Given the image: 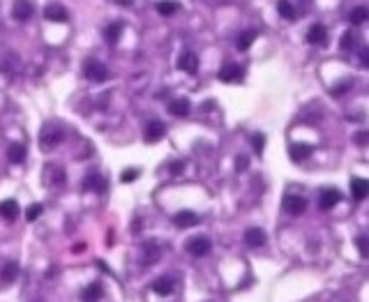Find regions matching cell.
Wrapping results in <instances>:
<instances>
[{"label":"cell","mask_w":369,"mask_h":302,"mask_svg":"<svg viewBox=\"0 0 369 302\" xmlns=\"http://www.w3.org/2000/svg\"><path fill=\"white\" fill-rule=\"evenodd\" d=\"M60 141H63V129L58 125H46L44 129H42V136H40L42 150H53Z\"/></svg>","instance_id":"cell-1"},{"label":"cell","mask_w":369,"mask_h":302,"mask_svg":"<svg viewBox=\"0 0 369 302\" xmlns=\"http://www.w3.org/2000/svg\"><path fill=\"white\" fill-rule=\"evenodd\" d=\"M210 249H212V242L208 238H203V235H196V238H192L187 242V251L192 254V256H196V258L205 256V254H210Z\"/></svg>","instance_id":"cell-2"},{"label":"cell","mask_w":369,"mask_h":302,"mask_svg":"<svg viewBox=\"0 0 369 302\" xmlns=\"http://www.w3.org/2000/svg\"><path fill=\"white\" fill-rule=\"evenodd\" d=\"M83 72H85V76H88L90 81H106V76H108L106 65L97 63V60H85Z\"/></svg>","instance_id":"cell-3"},{"label":"cell","mask_w":369,"mask_h":302,"mask_svg":"<svg viewBox=\"0 0 369 302\" xmlns=\"http://www.w3.org/2000/svg\"><path fill=\"white\" fill-rule=\"evenodd\" d=\"M178 69H180V72H187V74H196V72H199V56L194 51H185L178 58Z\"/></svg>","instance_id":"cell-4"},{"label":"cell","mask_w":369,"mask_h":302,"mask_svg":"<svg viewBox=\"0 0 369 302\" xmlns=\"http://www.w3.org/2000/svg\"><path fill=\"white\" fill-rule=\"evenodd\" d=\"M199 222H201V217L196 215V212H192V210H180V212H176V217H173V224H176L178 228H192Z\"/></svg>","instance_id":"cell-5"},{"label":"cell","mask_w":369,"mask_h":302,"mask_svg":"<svg viewBox=\"0 0 369 302\" xmlns=\"http://www.w3.org/2000/svg\"><path fill=\"white\" fill-rule=\"evenodd\" d=\"M33 0H14V12H12V17L17 19V21H28L33 17Z\"/></svg>","instance_id":"cell-6"},{"label":"cell","mask_w":369,"mask_h":302,"mask_svg":"<svg viewBox=\"0 0 369 302\" xmlns=\"http://www.w3.org/2000/svg\"><path fill=\"white\" fill-rule=\"evenodd\" d=\"M240 76H242V67H240V65H235V63L224 65V67L217 72V79L224 81V83H233V81H238Z\"/></svg>","instance_id":"cell-7"},{"label":"cell","mask_w":369,"mask_h":302,"mask_svg":"<svg viewBox=\"0 0 369 302\" xmlns=\"http://www.w3.org/2000/svg\"><path fill=\"white\" fill-rule=\"evenodd\" d=\"M339 201H341L339 189H323L321 196H318V205H321V210H332Z\"/></svg>","instance_id":"cell-8"},{"label":"cell","mask_w":369,"mask_h":302,"mask_svg":"<svg viewBox=\"0 0 369 302\" xmlns=\"http://www.w3.org/2000/svg\"><path fill=\"white\" fill-rule=\"evenodd\" d=\"M244 245L252 247V249H259V247L266 245V233H263V228H247L244 231Z\"/></svg>","instance_id":"cell-9"},{"label":"cell","mask_w":369,"mask_h":302,"mask_svg":"<svg viewBox=\"0 0 369 302\" xmlns=\"http://www.w3.org/2000/svg\"><path fill=\"white\" fill-rule=\"evenodd\" d=\"M173 288H176V281L171 279V277H157V279L153 281V286H150V291H155L157 295H171L173 293Z\"/></svg>","instance_id":"cell-10"},{"label":"cell","mask_w":369,"mask_h":302,"mask_svg":"<svg viewBox=\"0 0 369 302\" xmlns=\"http://www.w3.org/2000/svg\"><path fill=\"white\" fill-rule=\"evenodd\" d=\"M284 210L289 215H302L307 210V201L302 196H286L284 199Z\"/></svg>","instance_id":"cell-11"},{"label":"cell","mask_w":369,"mask_h":302,"mask_svg":"<svg viewBox=\"0 0 369 302\" xmlns=\"http://www.w3.org/2000/svg\"><path fill=\"white\" fill-rule=\"evenodd\" d=\"M351 194L355 201H364L369 194V183L364 178H351Z\"/></svg>","instance_id":"cell-12"},{"label":"cell","mask_w":369,"mask_h":302,"mask_svg":"<svg viewBox=\"0 0 369 302\" xmlns=\"http://www.w3.org/2000/svg\"><path fill=\"white\" fill-rule=\"evenodd\" d=\"M166 134V127L162 120H150L146 127V141H159Z\"/></svg>","instance_id":"cell-13"},{"label":"cell","mask_w":369,"mask_h":302,"mask_svg":"<svg viewBox=\"0 0 369 302\" xmlns=\"http://www.w3.org/2000/svg\"><path fill=\"white\" fill-rule=\"evenodd\" d=\"M289 155L293 162H305L309 155H312V145L309 143H293L289 148Z\"/></svg>","instance_id":"cell-14"},{"label":"cell","mask_w":369,"mask_h":302,"mask_svg":"<svg viewBox=\"0 0 369 302\" xmlns=\"http://www.w3.org/2000/svg\"><path fill=\"white\" fill-rule=\"evenodd\" d=\"M325 37H328V30H325V26H321V23H314L312 28L307 30V42H309V44H323Z\"/></svg>","instance_id":"cell-15"},{"label":"cell","mask_w":369,"mask_h":302,"mask_svg":"<svg viewBox=\"0 0 369 302\" xmlns=\"http://www.w3.org/2000/svg\"><path fill=\"white\" fill-rule=\"evenodd\" d=\"M19 263L17 261H7L5 265H3V270H0V279H3V284H12V281L19 277Z\"/></svg>","instance_id":"cell-16"},{"label":"cell","mask_w":369,"mask_h":302,"mask_svg":"<svg viewBox=\"0 0 369 302\" xmlns=\"http://www.w3.org/2000/svg\"><path fill=\"white\" fill-rule=\"evenodd\" d=\"M0 217H5L7 222H14L19 217V203L14 199H7L0 203Z\"/></svg>","instance_id":"cell-17"},{"label":"cell","mask_w":369,"mask_h":302,"mask_svg":"<svg viewBox=\"0 0 369 302\" xmlns=\"http://www.w3.org/2000/svg\"><path fill=\"white\" fill-rule=\"evenodd\" d=\"M44 17L49 19V21H58V23H63V21H67V10H65L63 5H46V10H44Z\"/></svg>","instance_id":"cell-18"},{"label":"cell","mask_w":369,"mask_h":302,"mask_svg":"<svg viewBox=\"0 0 369 302\" xmlns=\"http://www.w3.org/2000/svg\"><path fill=\"white\" fill-rule=\"evenodd\" d=\"M189 108H192V104H189V99H185V97L173 99V102L169 104L171 115H176V118H185V115L189 113Z\"/></svg>","instance_id":"cell-19"},{"label":"cell","mask_w":369,"mask_h":302,"mask_svg":"<svg viewBox=\"0 0 369 302\" xmlns=\"http://www.w3.org/2000/svg\"><path fill=\"white\" fill-rule=\"evenodd\" d=\"M7 160L12 164H21L26 160V145L23 143H12L10 148H7Z\"/></svg>","instance_id":"cell-20"},{"label":"cell","mask_w":369,"mask_h":302,"mask_svg":"<svg viewBox=\"0 0 369 302\" xmlns=\"http://www.w3.org/2000/svg\"><path fill=\"white\" fill-rule=\"evenodd\" d=\"M155 7H157V12L162 17H171V14H176V12L180 10V3H178V0H159Z\"/></svg>","instance_id":"cell-21"},{"label":"cell","mask_w":369,"mask_h":302,"mask_svg":"<svg viewBox=\"0 0 369 302\" xmlns=\"http://www.w3.org/2000/svg\"><path fill=\"white\" fill-rule=\"evenodd\" d=\"M104 295L102 291V284H90V286H85V291L81 293V297H83V302H97L99 297Z\"/></svg>","instance_id":"cell-22"},{"label":"cell","mask_w":369,"mask_h":302,"mask_svg":"<svg viewBox=\"0 0 369 302\" xmlns=\"http://www.w3.org/2000/svg\"><path fill=\"white\" fill-rule=\"evenodd\" d=\"M369 19V10L364 5L355 7V10H351V14H348V21L353 23V26H362L364 21Z\"/></svg>","instance_id":"cell-23"},{"label":"cell","mask_w":369,"mask_h":302,"mask_svg":"<svg viewBox=\"0 0 369 302\" xmlns=\"http://www.w3.org/2000/svg\"><path fill=\"white\" fill-rule=\"evenodd\" d=\"M339 46L344 49V51H353V49L358 46V33H355V30H346V33L341 35Z\"/></svg>","instance_id":"cell-24"},{"label":"cell","mask_w":369,"mask_h":302,"mask_svg":"<svg viewBox=\"0 0 369 302\" xmlns=\"http://www.w3.org/2000/svg\"><path fill=\"white\" fill-rule=\"evenodd\" d=\"M256 30H247V33H242L238 37V42H235V46H238V51H247L252 44H254V40H256Z\"/></svg>","instance_id":"cell-25"},{"label":"cell","mask_w":369,"mask_h":302,"mask_svg":"<svg viewBox=\"0 0 369 302\" xmlns=\"http://www.w3.org/2000/svg\"><path fill=\"white\" fill-rule=\"evenodd\" d=\"M277 12H279V17H284V19H295V7L291 5V0H279L277 3Z\"/></svg>","instance_id":"cell-26"},{"label":"cell","mask_w":369,"mask_h":302,"mask_svg":"<svg viewBox=\"0 0 369 302\" xmlns=\"http://www.w3.org/2000/svg\"><path fill=\"white\" fill-rule=\"evenodd\" d=\"M120 33H122V23H111V26L104 30V37H106V42L115 44V42L120 40Z\"/></svg>","instance_id":"cell-27"},{"label":"cell","mask_w":369,"mask_h":302,"mask_svg":"<svg viewBox=\"0 0 369 302\" xmlns=\"http://www.w3.org/2000/svg\"><path fill=\"white\" fill-rule=\"evenodd\" d=\"M83 187H85V189H99V192H102V189H104V180H102L99 176H97V173H90V176L85 178Z\"/></svg>","instance_id":"cell-28"},{"label":"cell","mask_w":369,"mask_h":302,"mask_svg":"<svg viewBox=\"0 0 369 302\" xmlns=\"http://www.w3.org/2000/svg\"><path fill=\"white\" fill-rule=\"evenodd\" d=\"M42 212H44V205H42V203H33V205H28V210H26V219H28V222H35Z\"/></svg>","instance_id":"cell-29"},{"label":"cell","mask_w":369,"mask_h":302,"mask_svg":"<svg viewBox=\"0 0 369 302\" xmlns=\"http://www.w3.org/2000/svg\"><path fill=\"white\" fill-rule=\"evenodd\" d=\"M355 245H358V249H360V256H362V258H367V256H369V245H367V238H364V235H360V238L355 240Z\"/></svg>","instance_id":"cell-30"},{"label":"cell","mask_w":369,"mask_h":302,"mask_svg":"<svg viewBox=\"0 0 369 302\" xmlns=\"http://www.w3.org/2000/svg\"><path fill=\"white\" fill-rule=\"evenodd\" d=\"M137 178H139V169H127V171H122L120 180H122V183H134Z\"/></svg>","instance_id":"cell-31"},{"label":"cell","mask_w":369,"mask_h":302,"mask_svg":"<svg viewBox=\"0 0 369 302\" xmlns=\"http://www.w3.org/2000/svg\"><path fill=\"white\" fill-rule=\"evenodd\" d=\"M263 143H266V136H263V134H254V136H252V145H254L256 153L263 150Z\"/></svg>","instance_id":"cell-32"},{"label":"cell","mask_w":369,"mask_h":302,"mask_svg":"<svg viewBox=\"0 0 369 302\" xmlns=\"http://www.w3.org/2000/svg\"><path fill=\"white\" fill-rule=\"evenodd\" d=\"M247 166H250V160H247L244 155H240L238 160H235V169H238V171H244Z\"/></svg>","instance_id":"cell-33"},{"label":"cell","mask_w":369,"mask_h":302,"mask_svg":"<svg viewBox=\"0 0 369 302\" xmlns=\"http://www.w3.org/2000/svg\"><path fill=\"white\" fill-rule=\"evenodd\" d=\"M367 141H369L367 131H358V134H355V143H358V145H367Z\"/></svg>","instance_id":"cell-34"},{"label":"cell","mask_w":369,"mask_h":302,"mask_svg":"<svg viewBox=\"0 0 369 302\" xmlns=\"http://www.w3.org/2000/svg\"><path fill=\"white\" fill-rule=\"evenodd\" d=\"M182 169H185V164H182V162H173V164H171V171H173V173H180Z\"/></svg>","instance_id":"cell-35"},{"label":"cell","mask_w":369,"mask_h":302,"mask_svg":"<svg viewBox=\"0 0 369 302\" xmlns=\"http://www.w3.org/2000/svg\"><path fill=\"white\" fill-rule=\"evenodd\" d=\"M362 67H367V63H369V53H367V49H362Z\"/></svg>","instance_id":"cell-36"},{"label":"cell","mask_w":369,"mask_h":302,"mask_svg":"<svg viewBox=\"0 0 369 302\" xmlns=\"http://www.w3.org/2000/svg\"><path fill=\"white\" fill-rule=\"evenodd\" d=\"M118 3H122V5H132L134 0H118Z\"/></svg>","instance_id":"cell-37"}]
</instances>
